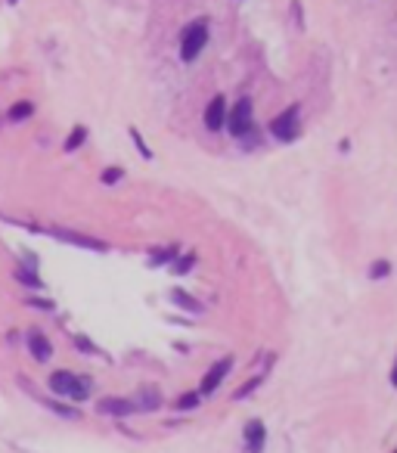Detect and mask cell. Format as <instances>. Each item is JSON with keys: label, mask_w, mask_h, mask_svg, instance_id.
<instances>
[{"label": "cell", "mask_w": 397, "mask_h": 453, "mask_svg": "<svg viewBox=\"0 0 397 453\" xmlns=\"http://www.w3.org/2000/svg\"><path fill=\"white\" fill-rule=\"evenodd\" d=\"M208 38H211V25L205 16H202V19H192L180 34V59L183 63H196L199 53L208 47Z\"/></svg>", "instance_id": "cell-1"}, {"label": "cell", "mask_w": 397, "mask_h": 453, "mask_svg": "<svg viewBox=\"0 0 397 453\" xmlns=\"http://www.w3.org/2000/svg\"><path fill=\"white\" fill-rule=\"evenodd\" d=\"M47 385L56 398H69V400H87L90 398V379H81V375H75L69 370H56L50 375Z\"/></svg>", "instance_id": "cell-2"}, {"label": "cell", "mask_w": 397, "mask_h": 453, "mask_svg": "<svg viewBox=\"0 0 397 453\" xmlns=\"http://www.w3.org/2000/svg\"><path fill=\"white\" fill-rule=\"evenodd\" d=\"M224 127L233 140H246V137L255 131V106H251L249 97L236 100V106L227 109V124Z\"/></svg>", "instance_id": "cell-3"}, {"label": "cell", "mask_w": 397, "mask_h": 453, "mask_svg": "<svg viewBox=\"0 0 397 453\" xmlns=\"http://www.w3.org/2000/svg\"><path fill=\"white\" fill-rule=\"evenodd\" d=\"M270 134L276 137L280 143H292L301 137V106L295 102V106H289L285 112H280L270 122Z\"/></svg>", "instance_id": "cell-4"}, {"label": "cell", "mask_w": 397, "mask_h": 453, "mask_svg": "<svg viewBox=\"0 0 397 453\" xmlns=\"http://www.w3.org/2000/svg\"><path fill=\"white\" fill-rule=\"evenodd\" d=\"M44 233H50L53 239H59V243H65V245H75V249H84V252H97V255H103L109 252V243H103V239H97V236H87V233H78V230H44Z\"/></svg>", "instance_id": "cell-5"}, {"label": "cell", "mask_w": 397, "mask_h": 453, "mask_svg": "<svg viewBox=\"0 0 397 453\" xmlns=\"http://www.w3.org/2000/svg\"><path fill=\"white\" fill-rule=\"evenodd\" d=\"M230 370H233V357H221L211 370L205 373V379H202V388H199V395L202 398H208V395H214L217 388H221V382L230 375Z\"/></svg>", "instance_id": "cell-6"}, {"label": "cell", "mask_w": 397, "mask_h": 453, "mask_svg": "<svg viewBox=\"0 0 397 453\" xmlns=\"http://www.w3.org/2000/svg\"><path fill=\"white\" fill-rule=\"evenodd\" d=\"M202 122H205V127L211 134L224 131V124H227V97H224V93L211 97V102L205 106V115H202Z\"/></svg>", "instance_id": "cell-7"}, {"label": "cell", "mask_w": 397, "mask_h": 453, "mask_svg": "<svg viewBox=\"0 0 397 453\" xmlns=\"http://www.w3.org/2000/svg\"><path fill=\"white\" fill-rule=\"evenodd\" d=\"M137 410H140L137 400H128V398H103L97 404L99 416H134Z\"/></svg>", "instance_id": "cell-8"}, {"label": "cell", "mask_w": 397, "mask_h": 453, "mask_svg": "<svg viewBox=\"0 0 397 453\" xmlns=\"http://www.w3.org/2000/svg\"><path fill=\"white\" fill-rule=\"evenodd\" d=\"M25 345H28V354L35 357L38 363H47L50 357H53V345H50V339L40 329H31L28 336H25Z\"/></svg>", "instance_id": "cell-9"}, {"label": "cell", "mask_w": 397, "mask_h": 453, "mask_svg": "<svg viewBox=\"0 0 397 453\" xmlns=\"http://www.w3.org/2000/svg\"><path fill=\"white\" fill-rule=\"evenodd\" d=\"M242 441H246V453H261L267 444V429L261 420H251L246 425V432H242Z\"/></svg>", "instance_id": "cell-10"}, {"label": "cell", "mask_w": 397, "mask_h": 453, "mask_svg": "<svg viewBox=\"0 0 397 453\" xmlns=\"http://www.w3.org/2000/svg\"><path fill=\"white\" fill-rule=\"evenodd\" d=\"M13 277L28 289H44V283H40V277H38V267H31V264H16Z\"/></svg>", "instance_id": "cell-11"}, {"label": "cell", "mask_w": 397, "mask_h": 453, "mask_svg": "<svg viewBox=\"0 0 397 453\" xmlns=\"http://www.w3.org/2000/svg\"><path fill=\"white\" fill-rule=\"evenodd\" d=\"M171 302L180 307V311H190V314H202V311H205V304H199L196 298H192L190 292H183V289H171Z\"/></svg>", "instance_id": "cell-12"}, {"label": "cell", "mask_w": 397, "mask_h": 453, "mask_svg": "<svg viewBox=\"0 0 397 453\" xmlns=\"http://www.w3.org/2000/svg\"><path fill=\"white\" fill-rule=\"evenodd\" d=\"M35 102H31V100H19V102H13V106H10V112H6V118H10V122L13 124H19V122H28V118L31 115H35Z\"/></svg>", "instance_id": "cell-13"}, {"label": "cell", "mask_w": 397, "mask_h": 453, "mask_svg": "<svg viewBox=\"0 0 397 453\" xmlns=\"http://www.w3.org/2000/svg\"><path fill=\"white\" fill-rule=\"evenodd\" d=\"M31 398L38 400V404H44L47 410H53L56 416H62V420H78V410H72V407H65V404H56V400H50V398H44V395H38V391H31Z\"/></svg>", "instance_id": "cell-14"}, {"label": "cell", "mask_w": 397, "mask_h": 453, "mask_svg": "<svg viewBox=\"0 0 397 453\" xmlns=\"http://www.w3.org/2000/svg\"><path fill=\"white\" fill-rule=\"evenodd\" d=\"M87 134H90V131H87L84 124H75L72 134L65 137V143H62V152H69V156H72V152H78L84 143H87Z\"/></svg>", "instance_id": "cell-15"}, {"label": "cell", "mask_w": 397, "mask_h": 453, "mask_svg": "<svg viewBox=\"0 0 397 453\" xmlns=\"http://www.w3.org/2000/svg\"><path fill=\"white\" fill-rule=\"evenodd\" d=\"M177 245H165V249H152L149 252V267H165V264H171L177 258Z\"/></svg>", "instance_id": "cell-16"}, {"label": "cell", "mask_w": 397, "mask_h": 453, "mask_svg": "<svg viewBox=\"0 0 397 453\" xmlns=\"http://www.w3.org/2000/svg\"><path fill=\"white\" fill-rule=\"evenodd\" d=\"M261 385H264V373H261V375H251V379L246 382V385H242V388H236V400H246L249 395H251V391H258Z\"/></svg>", "instance_id": "cell-17"}, {"label": "cell", "mask_w": 397, "mask_h": 453, "mask_svg": "<svg viewBox=\"0 0 397 453\" xmlns=\"http://www.w3.org/2000/svg\"><path fill=\"white\" fill-rule=\"evenodd\" d=\"M128 137H131V143H134V146H137V149H140V156H143V159H146V161H149V159H152V149H149V143H146V140H143V134L137 131V127H128Z\"/></svg>", "instance_id": "cell-18"}, {"label": "cell", "mask_w": 397, "mask_h": 453, "mask_svg": "<svg viewBox=\"0 0 397 453\" xmlns=\"http://www.w3.org/2000/svg\"><path fill=\"white\" fill-rule=\"evenodd\" d=\"M171 264H174V273H177V277H183V273L192 270V264H196V255H177Z\"/></svg>", "instance_id": "cell-19"}, {"label": "cell", "mask_w": 397, "mask_h": 453, "mask_svg": "<svg viewBox=\"0 0 397 453\" xmlns=\"http://www.w3.org/2000/svg\"><path fill=\"white\" fill-rule=\"evenodd\" d=\"M158 404H162V400H158L156 391H143L140 400H137V407H140V410H156Z\"/></svg>", "instance_id": "cell-20"}, {"label": "cell", "mask_w": 397, "mask_h": 453, "mask_svg": "<svg viewBox=\"0 0 397 453\" xmlns=\"http://www.w3.org/2000/svg\"><path fill=\"white\" fill-rule=\"evenodd\" d=\"M388 273H391V264H388V261H373V267H369V279H385Z\"/></svg>", "instance_id": "cell-21"}, {"label": "cell", "mask_w": 397, "mask_h": 453, "mask_svg": "<svg viewBox=\"0 0 397 453\" xmlns=\"http://www.w3.org/2000/svg\"><path fill=\"white\" fill-rule=\"evenodd\" d=\"M124 177V168H106L103 174H99V181H103L106 186H112V183H118Z\"/></svg>", "instance_id": "cell-22"}, {"label": "cell", "mask_w": 397, "mask_h": 453, "mask_svg": "<svg viewBox=\"0 0 397 453\" xmlns=\"http://www.w3.org/2000/svg\"><path fill=\"white\" fill-rule=\"evenodd\" d=\"M75 348H78L81 354H99V348L90 339H84V336H75Z\"/></svg>", "instance_id": "cell-23"}, {"label": "cell", "mask_w": 397, "mask_h": 453, "mask_svg": "<svg viewBox=\"0 0 397 453\" xmlns=\"http://www.w3.org/2000/svg\"><path fill=\"white\" fill-rule=\"evenodd\" d=\"M199 400H202V395H183L180 400H177V410H196Z\"/></svg>", "instance_id": "cell-24"}, {"label": "cell", "mask_w": 397, "mask_h": 453, "mask_svg": "<svg viewBox=\"0 0 397 453\" xmlns=\"http://www.w3.org/2000/svg\"><path fill=\"white\" fill-rule=\"evenodd\" d=\"M31 307H40V311H53V302H47V298H28Z\"/></svg>", "instance_id": "cell-25"}, {"label": "cell", "mask_w": 397, "mask_h": 453, "mask_svg": "<svg viewBox=\"0 0 397 453\" xmlns=\"http://www.w3.org/2000/svg\"><path fill=\"white\" fill-rule=\"evenodd\" d=\"M391 382H394V388H397V363H394V373H391Z\"/></svg>", "instance_id": "cell-26"}, {"label": "cell", "mask_w": 397, "mask_h": 453, "mask_svg": "<svg viewBox=\"0 0 397 453\" xmlns=\"http://www.w3.org/2000/svg\"><path fill=\"white\" fill-rule=\"evenodd\" d=\"M6 4H10V6H16V4H19V0H6Z\"/></svg>", "instance_id": "cell-27"}]
</instances>
